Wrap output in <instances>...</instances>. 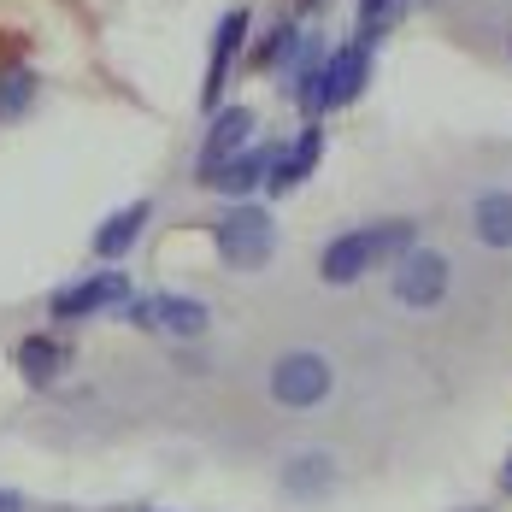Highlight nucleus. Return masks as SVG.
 <instances>
[{"label": "nucleus", "mask_w": 512, "mask_h": 512, "mask_svg": "<svg viewBox=\"0 0 512 512\" xmlns=\"http://www.w3.org/2000/svg\"><path fill=\"white\" fill-rule=\"evenodd\" d=\"M418 224L412 218H377V224H354L342 236H330L318 248V277L330 289H354L359 277H371L377 265H395V259L412 248Z\"/></svg>", "instance_id": "f257e3e1"}, {"label": "nucleus", "mask_w": 512, "mask_h": 512, "mask_svg": "<svg viewBox=\"0 0 512 512\" xmlns=\"http://www.w3.org/2000/svg\"><path fill=\"white\" fill-rule=\"evenodd\" d=\"M371 42L354 36V42H342L336 53H324V65H318V77H312L307 89L295 95V106L307 112V118H324V112H342V106H354L365 95V83H371Z\"/></svg>", "instance_id": "f03ea898"}, {"label": "nucleus", "mask_w": 512, "mask_h": 512, "mask_svg": "<svg viewBox=\"0 0 512 512\" xmlns=\"http://www.w3.org/2000/svg\"><path fill=\"white\" fill-rule=\"evenodd\" d=\"M206 230H212V248H218V259L230 271H259L265 259L277 254V218L254 201H230Z\"/></svg>", "instance_id": "7ed1b4c3"}, {"label": "nucleus", "mask_w": 512, "mask_h": 512, "mask_svg": "<svg viewBox=\"0 0 512 512\" xmlns=\"http://www.w3.org/2000/svg\"><path fill=\"white\" fill-rule=\"evenodd\" d=\"M265 389H271L277 407H289V412L324 407L330 389H336V365H330L324 354H312V348H295V354H283L271 371H265Z\"/></svg>", "instance_id": "20e7f679"}, {"label": "nucleus", "mask_w": 512, "mask_h": 512, "mask_svg": "<svg viewBox=\"0 0 512 512\" xmlns=\"http://www.w3.org/2000/svg\"><path fill=\"white\" fill-rule=\"evenodd\" d=\"M448 283H454V265H448V254L418 248V242H412L395 265H389V295H395V307H407V312L442 307V301H448Z\"/></svg>", "instance_id": "39448f33"}, {"label": "nucleus", "mask_w": 512, "mask_h": 512, "mask_svg": "<svg viewBox=\"0 0 512 512\" xmlns=\"http://www.w3.org/2000/svg\"><path fill=\"white\" fill-rule=\"evenodd\" d=\"M118 312H124L130 330L177 336V342H195V336H206V324H212L206 301H189V295H130Z\"/></svg>", "instance_id": "423d86ee"}, {"label": "nucleus", "mask_w": 512, "mask_h": 512, "mask_svg": "<svg viewBox=\"0 0 512 512\" xmlns=\"http://www.w3.org/2000/svg\"><path fill=\"white\" fill-rule=\"evenodd\" d=\"M124 301H130V277L124 271H95V277L65 283L48 301V318L53 324H83V318H101V312L124 307Z\"/></svg>", "instance_id": "0eeeda50"}, {"label": "nucleus", "mask_w": 512, "mask_h": 512, "mask_svg": "<svg viewBox=\"0 0 512 512\" xmlns=\"http://www.w3.org/2000/svg\"><path fill=\"white\" fill-rule=\"evenodd\" d=\"M248 30H254V18H248V6H230L218 24H212V48H206V77H201V106L206 112H218L224 101V83H230V65L242 59L248 48Z\"/></svg>", "instance_id": "6e6552de"}, {"label": "nucleus", "mask_w": 512, "mask_h": 512, "mask_svg": "<svg viewBox=\"0 0 512 512\" xmlns=\"http://www.w3.org/2000/svg\"><path fill=\"white\" fill-rule=\"evenodd\" d=\"M254 106H218L212 112V124H206V142H201V159H195V177H212L218 165H230V159L242 154V148H254Z\"/></svg>", "instance_id": "1a4fd4ad"}, {"label": "nucleus", "mask_w": 512, "mask_h": 512, "mask_svg": "<svg viewBox=\"0 0 512 512\" xmlns=\"http://www.w3.org/2000/svg\"><path fill=\"white\" fill-rule=\"evenodd\" d=\"M318 159H324V124L312 118L301 136H289L277 154H271V171H265V189L271 195H295L301 183H307L312 171H318Z\"/></svg>", "instance_id": "9d476101"}, {"label": "nucleus", "mask_w": 512, "mask_h": 512, "mask_svg": "<svg viewBox=\"0 0 512 512\" xmlns=\"http://www.w3.org/2000/svg\"><path fill=\"white\" fill-rule=\"evenodd\" d=\"M148 218H154V201H124L118 212H106L101 224H95V236H89L95 259H124L136 242H142Z\"/></svg>", "instance_id": "9b49d317"}, {"label": "nucleus", "mask_w": 512, "mask_h": 512, "mask_svg": "<svg viewBox=\"0 0 512 512\" xmlns=\"http://www.w3.org/2000/svg\"><path fill=\"white\" fill-rule=\"evenodd\" d=\"M12 365L24 371V383H30V389H48V383L65 377V365H71V342H65V336H48V330H36V336H24V342H18Z\"/></svg>", "instance_id": "f8f14e48"}, {"label": "nucleus", "mask_w": 512, "mask_h": 512, "mask_svg": "<svg viewBox=\"0 0 512 512\" xmlns=\"http://www.w3.org/2000/svg\"><path fill=\"white\" fill-rule=\"evenodd\" d=\"M271 154H277V148H242V154L230 159V165H218V171L206 177L201 189H212V195H224V201H248L254 189H265V171H271Z\"/></svg>", "instance_id": "ddd939ff"}, {"label": "nucleus", "mask_w": 512, "mask_h": 512, "mask_svg": "<svg viewBox=\"0 0 512 512\" xmlns=\"http://www.w3.org/2000/svg\"><path fill=\"white\" fill-rule=\"evenodd\" d=\"M471 242L495 248V254L512 248V189H489L471 201Z\"/></svg>", "instance_id": "4468645a"}, {"label": "nucleus", "mask_w": 512, "mask_h": 512, "mask_svg": "<svg viewBox=\"0 0 512 512\" xmlns=\"http://www.w3.org/2000/svg\"><path fill=\"white\" fill-rule=\"evenodd\" d=\"M336 489V460L330 454H295V460L283 465V495H295V501H324Z\"/></svg>", "instance_id": "2eb2a0df"}, {"label": "nucleus", "mask_w": 512, "mask_h": 512, "mask_svg": "<svg viewBox=\"0 0 512 512\" xmlns=\"http://www.w3.org/2000/svg\"><path fill=\"white\" fill-rule=\"evenodd\" d=\"M36 71L30 65H12V71H0V124H12V118H24L30 106H36Z\"/></svg>", "instance_id": "dca6fc26"}, {"label": "nucleus", "mask_w": 512, "mask_h": 512, "mask_svg": "<svg viewBox=\"0 0 512 512\" xmlns=\"http://www.w3.org/2000/svg\"><path fill=\"white\" fill-rule=\"evenodd\" d=\"M448 6H471L477 18H501V24L512 18V0H448Z\"/></svg>", "instance_id": "f3484780"}, {"label": "nucleus", "mask_w": 512, "mask_h": 512, "mask_svg": "<svg viewBox=\"0 0 512 512\" xmlns=\"http://www.w3.org/2000/svg\"><path fill=\"white\" fill-rule=\"evenodd\" d=\"M0 512H24V495L18 489H0Z\"/></svg>", "instance_id": "a211bd4d"}, {"label": "nucleus", "mask_w": 512, "mask_h": 512, "mask_svg": "<svg viewBox=\"0 0 512 512\" xmlns=\"http://www.w3.org/2000/svg\"><path fill=\"white\" fill-rule=\"evenodd\" d=\"M501 489L512 495V454H507V465H501Z\"/></svg>", "instance_id": "6ab92c4d"}, {"label": "nucleus", "mask_w": 512, "mask_h": 512, "mask_svg": "<svg viewBox=\"0 0 512 512\" xmlns=\"http://www.w3.org/2000/svg\"><path fill=\"white\" fill-rule=\"evenodd\" d=\"M507 59H512V18H507Z\"/></svg>", "instance_id": "aec40b11"}]
</instances>
